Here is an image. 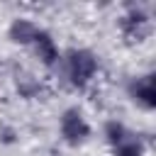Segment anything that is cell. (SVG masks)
<instances>
[{
	"label": "cell",
	"instance_id": "6da1fadb",
	"mask_svg": "<svg viewBox=\"0 0 156 156\" xmlns=\"http://www.w3.org/2000/svg\"><path fill=\"white\" fill-rule=\"evenodd\" d=\"M58 76L71 90H88L100 76V56L88 46H71L61 54Z\"/></svg>",
	"mask_w": 156,
	"mask_h": 156
},
{
	"label": "cell",
	"instance_id": "7a4b0ae2",
	"mask_svg": "<svg viewBox=\"0 0 156 156\" xmlns=\"http://www.w3.org/2000/svg\"><path fill=\"white\" fill-rule=\"evenodd\" d=\"M56 134H58V141L68 149H80L90 141L93 136V124L88 119V115L78 107V105H71L66 107L61 115H58V122H56Z\"/></svg>",
	"mask_w": 156,
	"mask_h": 156
},
{
	"label": "cell",
	"instance_id": "3957f363",
	"mask_svg": "<svg viewBox=\"0 0 156 156\" xmlns=\"http://www.w3.org/2000/svg\"><path fill=\"white\" fill-rule=\"evenodd\" d=\"M117 29H119V37H122V41L127 46H139V44H144L151 37L154 20H151V15H149L146 7L129 5L119 15V20H117Z\"/></svg>",
	"mask_w": 156,
	"mask_h": 156
},
{
	"label": "cell",
	"instance_id": "277c9868",
	"mask_svg": "<svg viewBox=\"0 0 156 156\" xmlns=\"http://www.w3.org/2000/svg\"><path fill=\"white\" fill-rule=\"evenodd\" d=\"M29 51H32L34 61H37L41 68H46V71H56L58 63H61V54H63L61 46H58V41L54 39V34L46 32L44 27H41V32L34 37V41L29 44Z\"/></svg>",
	"mask_w": 156,
	"mask_h": 156
},
{
	"label": "cell",
	"instance_id": "5b68a950",
	"mask_svg": "<svg viewBox=\"0 0 156 156\" xmlns=\"http://www.w3.org/2000/svg\"><path fill=\"white\" fill-rule=\"evenodd\" d=\"M12 88L22 100H41L49 93V83L46 78H41L39 73L29 71V68H20L12 78Z\"/></svg>",
	"mask_w": 156,
	"mask_h": 156
},
{
	"label": "cell",
	"instance_id": "8992f818",
	"mask_svg": "<svg viewBox=\"0 0 156 156\" xmlns=\"http://www.w3.org/2000/svg\"><path fill=\"white\" fill-rule=\"evenodd\" d=\"M127 95L132 98V102L136 107H141L144 112H151L156 107V80H154V73L134 76L127 83Z\"/></svg>",
	"mask_w": 156,
	"mask_h": 156
},
{
	"label": "cell",
	"instance_id": "52a82bcc",
	"mask_svg": "<svg viewBox=\"0 0 156 156\" xmlns=\"http://www.w3.org/2000/svg\"><path fill=\"white\" fill-rule=\"evenodd\" d=\"M39 32H41V24H37L34 17H24V15L12 17L7 24V39L17 46H24V49H29V44L34 41V37Z\"/></svg>",
	"mask_w": 156,
	"mask_h": 156
},
{
	"label": "cell",
	"instance_id": "ba28073f",
	"mask_svg": "<svg viewBox=\"0 0 156 156\" xmlns=\"http://www.w3.org/2000/svg\"><path fill=\"white\" fill-rule=\"evenodd\" d=\"M110 156H146V141L136 132H132L124 141L110 149Z\"/></svg>",
	"mask_w": 156,
	"mask_h": 156
},
{
	"label": "cell",
	"instance_id": "9c48e42d",
	"mask_svg": "<svg viewBox=\"0 0 156 156\" xmlns=\"http://www.w3.org/2000/svg\"><path fill=\"white\" fill-rule=\"evenodd\" d=\"M129 134H132V129H129L122 119H107V122L102 124V139H105L107 149L117 146V144H119V141H124Z\"/></svg>",
	"mask_w": 156,
	"mask_h": 156
},
{
	"label": "cell",
	"instance_id": "30bf717a",
	"mask_svg": "<svg viewBox=\"0 0 156 156\" xmlns=\"http://www.w3.org/2000/svg\"><path fill=\"white\" fill-rule=\"evenodd\" d=\"M17 141H20L17 127H12V124H0V144H2V146H12V144H17Z\"/></svg>",
	"mask_w": 156,
	"mask_h": 156
},
{
	"label": "cell",
	"instance_id": "8fae6325",
	"mask_svg": "<svg viewBox=\"0 0 156 156\" xmlns=\"http://www.w3.org/2000/svg\"><path fill=\"white\" fill-rule=\"evenodd\" d=\"M51 156H66V154H63V151H54Z\"/></svg>",
	"mask_w": 156,
	"mask_h": 156
}]
</instances>
